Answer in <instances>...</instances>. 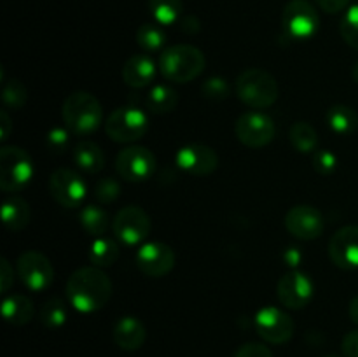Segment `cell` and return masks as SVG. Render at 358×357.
I'll list each match as a JSON object with an SVG mask.
<instances>
[{
	"instance_id": "39",
	"label": "cell",
	"mask_w": 358,
	"mask_h": 357,
	"mask_svg": "<svg viewBox=\"0 0 358 357\" xmlns=\"http://www.w3.org/2000/svg\"><path fill=\"white\" fill-rule=\"evenodd\" d=\"M341 349L345 357H358V329L346 332L345 338H343Z\"/></svg>"
},
{
	"instance_id": "17",
	"label": "cell",
	"mask_w": 358,
	"mask_h": 357,
	"mask_svg": "<svg viewBox=\"0 0 358 357\" xmlns=\"http://www.w3.org/2000/svg\"><path fill=\"white\" fill-rule=\"evenodd\" d=\"M329 258L341 270L358 268V226H343L332 234L329 241Z\"/></svg>"
},
{
	"instance_id": "15",
	"label": "cell",
	"mask_w": 358,
	"mask_h": 357,
	"mask_svg": "<svg viewBox=\"0 0 358 357\" xmlns=\"http://www.w3.org/2000/svg\"><path fill=\"white\" fill-rule=\"evenodd\" d=\"M285 227L299 240H317L324 233V216L317 206L296 205L287 212Z\"/></svg>"
},
{
	"instance_id": "9",
	"label": "cell",
	"mask_w": 358,
	"mask_h": 357,
	"mask_svg": "<svg viewBox=\"0 0 358 357\" xmlns=\"http://www.w3.org/2000/svg\"><path fill=\"white\" fill-rule=\"evenodd\" d=\"M282 24L292 38L308 41L320 28V18L308 0H290L283 9Z\"/></svg>"
},
{
	"instance_id": "23",
	"label": "cell",
	"mask_w": 358,
	"mask_h": 357,
	"mask_svg": "<svg viewBox=\"0 0 358 357\" xmlns=\"http://www.w3.org/2000/svg\"><path fill=\"white\" fill-rule=\"evenodd\" d=\"M2 315L9 324L24 326L34 318V303L24 294H10L2 301Z\"/></svg>"
},
{
	"instance_id": "38",
	"label": "cell",
	"mask_w": 358,
	"mask_h": 357,
	"mask_svg": "<svg viewBox=\"0 0 358 357\" xmlns=\"http://www.w3.org/2000/svg\"><path fill=\"white\" fill-rule=\"evenodd\" d=\"M234 357H273L271 350L262 343H245L236 350Z\"/></svg>"
},
{
	"instance_id": "18",
	"label": "cell",
	"mask_w": 358,
	"mask_h": 357,
	"mask_svg": "<svg viewBox=\"0 0 358 357\" xmlns=\"http://www.w3.org/2000/svg\"><path fill=\"white\" fill-rule=\"evenodd\" d=\"M177 164L187 174L196 177H206L219 167V156L215 149L205 144H189L178 149Z\"/></svg>"
},
{
	"instance_id": "14",
	"label": "cell",
	"mask_w": 358,
	"mask_h": 357,
	"mask_svg": "<svg viewBox=\"0 0 358 357\" xmlns=\"http://www.w3.org/2000/svg\"><path fill=\"white\" fill-rule=\"evenodd\" d=\"M136 266L147 276L168 275L175 268V252L170 245L163 241H149L143 244L136 252Z\"/></svg>"
},
{
	"instance_id": "12",
	"label": "cell",
	"mask_w": 358,
	"mask_h": 357,
	"mask_svg": "<svg viewBox=\"0 0 358 357\" xmlns=\"http://www.w3.org/2000/svg\"><path fill=\"white\" fill-rule=\"evenodd\" d=\"M49 191L51 196L65 209H76L86 198V182L77 172L70 168H58L49 177Z\"/></svg>"
},
{
	"instance_id": "8",
	"label": "cell",
	"mask_w": 358,
	"mask_h": 357,
	"mask_svg": "<svg viewBox=\"0 0 358 357\" xmlns=\"http://www.w3.org/2000/svg\"><path fill=\"white\" fill-rule=\"evenodd\" d=\"M150 227H152V223H150L149 214L142 206L136 205L121 209L112 220V230H114L115 238L121 244L129 245V247L142 244L149 237Z\"/></svg>"
},
{
	"instance_id": "34",
	"label": "cell",
	"mask_w": 358,
	"mask_h": 357,
	"mask_svg": "<svg viewBox=\"0 0 358 357\" xmlns=\"http://www.w3.org/2000/svg\"><path fill=\"white\" fill-rule=\"evenodd\" d=\"M121 195V184L112 177H103L94 184V198L103 205L114 203Z\"/></svg>"
},
{
	"instance_id": "40",
	"label": "cell",
	"mask_w": 358,
	"mask_h": 357,
	"mask_svg": "<svg viewBox=\"0 0 358 357\" xmlns=\"http://www.w3.org/2000/svg\"><path fill=\"white\" fill-rule=\"evenodd\" d=\"M14 272L10 268V262L7 261L6 258H2V262H0V286H2V293H7L13 284Z\"/></svg>"
},
{
	"instance_id": "32",
	"label": "cell",
	"mask_w": 358,
	"mask_h": 357,
	"mask_svg": "<svg viewBox=\"0 0 358 357\" xmlns=\"http://www.w3.org/2000/svg\"><path fill=\"white\" fill-rule=\"evenodd\" d=\"M2 100L6 107L9 108H21L28 100V91L21 80L13 79L7 84H3L2 90Z\"/></svg>"
},
{
	"instance_id": "44",
	"label": "cell",
	"mask_w": 358,
	"mask_h": 357,
	"mask_svg": "<svg viewBox=\"0 0 358 357\" xmlns=\"http://www.w3.org/2000/svg\"><path fill=\"white\" fill-rule=\"evenodd\" d=\"M348 314H350V318H352V321L358 326V294H357L355 298H353L352 301H350Z\"/></svg>"
},
{
	"instance_id": "43",
	"label": "cell",
	"mask_w": 358,
	"mask_h": 357,
	"mask_svg": "<svg viewBox=\"0 0 358 357\" xmlns=\"http://www.w3.org/2000/svg\"><path fill=\"white\" fill-rule=\"evenodd\" d=\"M283 258H285V261L289 262L290 266H294V268H296V266L301 262V254L296 247H290L289 251L285 252V255H283Z\"/></svg>"
},
{
	"instance_id": "19",
	"label": "cell",
	"mask_w": 358,
	"mask_h": 357,
	"mask_svg": "<svg viewBox=\"0 0 358 357\" xmlns=\"http://www.w3.org/2000/svg\"><path fill=\"white\" fill-rule=\"evenodd\" d=\"M145 326L140 318L133 317V315L121 317L112 329V340H114L115 345L122 350H128V352L138 350L145 343Z\"/></svg>"
},
{
	"instance_id": "36",
	"label": "cell",
	"mask_w": 358,
	"mask_h": 357,
	"mask_svg": "<svg viewBox=\"0 0 358 357\" xmlns=\"http://www.w3.org/2000/svg\"><path fill=\"white\" fill-rule=\"evenodd\" d=\"M203 94L210 100H224L229 94V86H227L226 79H220V77H212V79L205 80L201 86Z\"/></svg>"
},
{
	"instance_id": "3",
	"label": "cell",
	"mask_w": 358,
	"mask_h": 357,
	"mask_svg": "<svg viewBox=\"0 0 358 357\" xmlns=\"http://www.w3.org/2000/svg\"><path fill=\"white\" fill-rule=\"evenodd\" d=\"M62 118L70 132L83 136L96 132L101 125L103 111L94 94L87 91H73L63 102Z\"/></svg>"
},
{
	"instance_id": "31",
	"label": "cell",
	"mask_w": 358,
	"mask_h": 357,
	"mask_svg": "<svg viewBox=\"0 0 358 357\" xmlns=\"http://www.w3.org/2000/svg\"><path fill=\"white\" fill-rule=\"evenodd\" d=\"M41 321L45 328L58 329L66 322V307L62 298L55 296L42 304Z\"/></svg>"
},
{
	"instance_id": "42",
	"label": "cell",
	"mask_w": 358,
	"mask_h": 357,
	"mask_svg": "<svg viewBox=\"0 0 358 357\" xmlns=\"http://www.w3.org/2000/svg\"><path fill=\"white\" fill-rule=\"evenodd\" d=\"M10 128H13V126H10L9 114H7L6 111H2V112H0V139H2V140L9 139Z\"/></svg>"
},
{
	"instance_id": "13",
	"label": "cell",
	"mask_w": 358,
	"mask_h": 357,
	"mask_svg": "<svg viewBox=\"0 0 358 357\" xmlns=\"http://www.w3.org/2000/svg\"><path fill=\"white\" fill-rule=\"evenodd\" d=\"M255 331L268 343H287L294 335V321L287 312L276 307H264L255 315Z\"/></svg>"
},
{
	"instance_id": "10",
	"label": "cell",
	"mask_w": 358,
	"mask_h": 357,
	"mask_svg": "<svg viewBox=\"0 0 358 357\" xmlns=\"http://www.w3.org/2000/svg\"><path fill=\"white\" fill-rule=\"evenodd\" d=\"M16 272L24 287L34 293L48 289L55 280V268L42 252L27 251L17 258Z\"/></svg>"
},
{
	"instance_id": "46",
	"label": "cell",
	"mask_w": 358,
	"mask_h": 357,
	"mask_svg": "<svg viewBox=\"0 0 358 357\" xmlns=\"http://www.w3.org/2000/svg\"><path fill=\"white\" fill-rule=\"evenodd\" d=\"M327 357H339V356H327Z\"/></svg>"
},
{
	"instance_id": "45",
	"label": "cell",
	"mask_w": 358,
	"mask_h": 357,
	"mask_svg": "<svg viewBox=\"0 0 358 357\" xmlns=\"http://www.w3.org/2000/svg\"><path fill=\"white\" fill-rule=\"evenodd\" d=\"M352 76H353V80H355V83L358 84V62L355 63V66H353V70H352Z\"/></svg>"
},
{
	"instance_id": "11",
	"label": "cell",
	"mask_w": 358,
	"mask_h": 357,
	"mask_svg": "<svg viewBox=\"0 0 358 357\" xmlns=\"http://www.w3.org/2000/svg\"><path fill=\"white\" fill-rule=\"evenodd\" d=\"M156 156L142 146H129L115 158V172L128 182H142L154 175Z\"/></svg>"
},
{
	"instance_id": "37",
	"label": "cell",
	"mask_w": 358,
	"mask_h": 357,
	"mask_svg": "<svg viewBox=\"0 0 358 357\" xmlns=\"http://www.w3.org/2000/svg\"><path fill=\"white\" fill-rule=\"evenodd\" d=\"M45 144H48V149L51 150V153H56V154L65 153V150L69 149V144H70L69 132H66L65 128H59V126L49 130Z\"/></svg>"
},
{
	"instance_id": "33",
	"label": "cell",
	"mask_w": 358,
	"mask_h": 357,
	"mask_svg": "<svg viewBox=\"0 0 358 357\" xmlns=\"http://www.w3.org/2000/svg\"><path fill=\"white\" fill-rule=\"evenodd\" d=\"M339 31H341V37L345 38L346 44L358 51V4L346 10L341 24H339Z\"/></svg>"
},
{
	"instance_id": "7",
	"label": "cell",
	"mask_w": 358,
	"mask_h": 357,
	"mask_svg": "<svg viewBox=\"0 0 358 357\" xmlns=\"http://www.w3.org/2000/svg\"><path fill=\"white\" fill-rule=\"evenodd\" d=\"M236 139L250 149H261L273 142L276 135L275 121L261 111H248L236 119Z\"/></svg>"
},
{
	"instance_id": "30",
	"label": "cell",
	"mask_w": 358,
	"mask_h": 357,
	"mask_svg": "<svg viewBox=\"0 0 358 357\" xmlns=\"http://www.w3.org/2000/svg\"><path fill=\"white\" fill-rule=\"evenodd\" d=\"M136 42L147 52L161 51L164 48V44H166V35H164V31L157 24L143 23L136 30Z\"/></svg>"
},
{
	"instance_id": "21",
	"label": "cell",
	"mask_w": 358,
	"mask_h": 357,
	"mask_svg": "<svg viewBox=\"0 0 358 357\" xmlns=\"http://www.w3.org/2000/svg\"><path fill=\"white\" fill-rule=\"evenodd\" d=\"M73 163L86 174H98L105 167V154L98 144L91 140H80L72 149Z\"/></svg>"
},
{
	"instance_id": "1",
	"label": "cell",
	"mask_w": 358,
	"mask_h": 357,
	"mask_svg": "<svg viewBox=\"0 0 358 357\" xmlns=\"http://www.w3.org/2000/svg\"><path fill=\"white\" fill-rule=\"evenodd\" d=\"M66 298L80 314L101 310L112 298V282L98 266H83L66 280Z\"/></svg>"
},
{
	"instance_id": "29",
	"label": "cell",
	"mask_w": 358,
	"mask_h": 357,
	"mask_svg": "<svg viewBox=\"0 0 358 357\" xmlns=\"http://www.w3.org/2000/svg\"><path fill=\"white\" fill-rule=\"evenodd\" d=\"M149 10L159 24H173L182 16V0H149Z\"/></svg>"
},
{
	"instance_id": "26",
	"label": "cell",
	"mask_w": 358,
	"mask_h": 357,
	"mask_svg": "<svg viewBox=\"0 0 358 357\" xmlns=\"http://www.w3.org/2000/svg\"><path fill=\"white\" fill-rule=\"evenodd\" d=\"M178 105V94L166 84H157L147 94V107L154 114H168Z\"/></svg>"
},
{
	"instance_id": "35",
	"label": "cell",
	"mask_w": 358,
	"mask_h": 357,
	"mask_svg": "<svg viewBox=\"0 0 358 357\" xmlns=\"http://www.w3.org/2000/svg\"><path fill=\"white\" fill-rule=\"evenodd\" d=\"M313 168L317 174L320 175H331L334 174L336 168H338V156H336L332 150L329 149H320L313 154Z\"/></svg>"
},
{
	"instance_id": "25",
	"label": "cell",
	"mask_w": 358,
	"mask_h": 357,
	"mask_svg": "<svg viewBox=\"0 0 358 357\" xmlns=\"http://www.w3.org/2000/svg\"><path fill=\"white\" fill-rule=\"evenodd\" d=\"M80 224L91 237H103L110 227V217L101 206L86 205L79 214Z\"/></svg>"
},
{
	"instance_id": "5",
	"label": "cell",
	"mask_w": 358,
	"mask_h": 357,
	"mask_svg": "<svg viewBox=\"0 0 358 357\" xmlns=\"http://www.w3.org/2000/svg\"><path fill=\"white\" fill-rule=\"evenodd\" d=\"M34 177V163L30 154L16 146H3L0 149V188L3 192H16L23 189Z\"/></svg>"
},
{
	"instance_id": "6",
	"label": "cell",
	"mask_w": 358,
	"mask_h": 357,
	"mask_svg": "<svg viewBox=\"0 0 358 357\" xmlns=\"http://www.w3.org/2000/svg\"><path fill=\"white\" fill-rule=\"evenodd\" d=\"M149 130V118L136 107H119L105 121V132L114 142L133 144Z\"/></svg>"
},
{
	"instance_id": "4",
	"label": "cell",
	"mask_w": 358,
	"mask_h": 357,
	"mask_svg": "<svg viewBox=\"0 0 358 357\" xmlns=\"http://www.w3.org/2000/svg\"><path fill=\"white\" fill-rule=\"evenodd\" d=\"M236 94L250 108H268L275 105L280 97L278 80L268 70L247 69L238 76Z\"/></svg>"
},
{
	"instance_id": "28",
	"label": "cell",
	"mask_w": 358,
	"mask_h": 357,
	"mask_svg": "<svg viewBox=\"0 0 358 357\" xmlns=\"http://www.w3.org/2000/svg\"><path fill=\"white\" fill-rule=\"evenodd\" d=\"M289 136H290V144H292V146L303 154L313 153L318 146L317 130L306 121L294 122L292 128H290L289 132Z\"/></svg>"
},
{
	"instance_id": "22",
	"label": "cell",
	"mask_w": 358,
	"mask_h": 357,
	"mask_svg": "<svg viewBox=\"0 0 358 357\" xmlns=\"http://www.w3.org/2000/svg\"><path fill=\"white\" fill-rule=\"evenodd\" d=\"M2 223L9 231H21L30 223V205L21 196L9 195L2 203Z\"/></svg>"
},
{
	"instance_id": "24",
	"label": "cell",
	"mask_w": 358,
	"mask_h": 357,
	"mask_svg": "<svg viewBox=\"0 0 358 357\" xmlns=\"http://www.w3.org/2000/svg\"><path fill=\"white\" fill-rule=\"evenodd\" d=\"M327 125L338 135H352L358 128V114L348 105H332L327 111Z\"/></svg>"
},
{
	"instance_id": "2",
	"label": "cell",
	"mask_w": 358,
	"mask_h": 357,
	"mask_svg": "<svg viewBox=\"0 0 358 357\" xmlns=\"http://www.w3.org/2000/svg\"><path fill=\"white\" fill-rule=\"evenodd\" d=\"M206 58L203 51L191 44H175L163 49L159 56V70L164 79L185 84L203 74Z\"/></svg>"
},
{
	"instance_id": "20",
	"label": "cell",
	"mask_w": 358,
	"mask_h": 357,
	"mask_svg": "<svg viewBox=\"0 0 358 357\" xmlns=\"http://www.w3.org/2000/svg\"><path fill=\"white\" fill-rule=\"evenodd\" d=\"M156 77V63L149 55H133L122 66V80L129 88H145Z\"/></svg>"
},
{
	"instance_id": "16",
	"label": "cell",
	"mask_w": 358,
	"mask_h": 357,
	"mask_svg": "<svg viewBox=\"0 0 358 357\" xmlns=\"http://www.w3.org/2000/svg\"><path fill=\"white\" fill-rule=\"evenodd\" d=\"M276 294H278L280 303L285 308L301 310L313 298V282L306 273L292 270L280 279Z\"/></svg>"
},
{
	"instance_id": "41",
	"label": "cell",
	"mask_w": 358,
	"mask_h": 357,
	"mask_svg": "<svg viewBox=\"0 0 358 357\" xmlns=\"http://www.w3.org/2000/svg\"><path fill=\"white\" fill-rule=\"evenodd\" d=\"M315 2L318 4V7H320L322 10H325V13L329 14H334V13H339V10L346 9L350 0H315Z\"/></svg>"
},
{
	"instance_id": "27",
	"label": "cell",
	"mask_w": 358,
	"mask_h": 357,
	"mask_svg": "<svg viewBox=\"0 0 358 357\" xmlns=\"http://www.w3.org/2000/svg\"><path fill=\"white\" fill-rule=\"evenodd\" d=\"M119 252H121V248H119L117 241L100 237L91 244L90 261L93 262V266H98V268H107V266H112L117 261Z\"/></svg>"
}]
</instances>
